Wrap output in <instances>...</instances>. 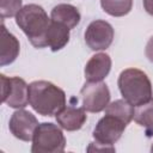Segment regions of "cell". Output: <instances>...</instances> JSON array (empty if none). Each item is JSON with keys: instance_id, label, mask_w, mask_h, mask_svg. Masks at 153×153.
<instances>
[{"instance_id": "cell-1", "label": "cell", "mask_w": 153, "mask_h": 153, "mask_svg": "<svg viewBox=\"0 0 153 153\" xmlns=\"http://www.w3.org/2000/svg\"><path fill=\"white\" fill-rule=\"evenodd\" d=\"M51 19L42 6L36 4H29L22 7L16 16V24L26 35L27 39L35 48L47 47V33Z\"/></svg>"}, {"instance_id": "cell-2", "label": "cell", "mask_w": 153, "mask_h": 153, "mask_svg": "<svg viewBox=\"0 0 153 153\" xmlns=\"http://www.w3.org/2000/svg\"><path fill=\"white\" fill-rule=\"evenodd\" d=\"M29 104L42 116H54L66 106V93L50 81H32L29 85Z\"/></svg>"}, {"instance_id": "cell-3", "label": "cell", "mask_w": 153, "mask_h": 153, "mask_svg": "<svg viewBox=\"0 0 153 153\" xmlns=\"http://www.w3.org/2000/svg\"><path fill=\"white\" fill-rule=\"evenodd\" d=\"M118 88L122 97L133 106L142 105L152 99V84L147 74L137 68H127L118 76Z\"/></svg>"}, {"instance_id": "cell-4", "label": "cell", "mask_w": 153, "mask_h": 153, "mask_svg": "<svg viewBox=\"0 0 153 153\" xmlns=\"http://www.w3.org/2000/svg\"><path fill=\"white\" fill-rule=\"evenodd\" d=\"M65 147V135L56 124L50 122L38 124L32 137V153H61Z\"/></svg>"}, {"instance_id": "cell-5", "label": "cell", "mask_w": 153, "mask_h": 153, "mask_svg": "<svg viewBox=\"0 0 153 153\" xmlns=\"http://www.w3.org/2000/svg\"><path fill=\"white\" fill-rule=\"evenodd\" d=\"M2 103L13 109H23L29 103V85L19 76L0 75Z\"/></svg>"}, {"instance_id": "cell-6", "label": "cell", "mask_w": 153, "mask_h": 153, "mask_svg": "<svg viewBox=\"0 0 153 153\" xmlns=\"http://www.w3.org/2000/svg\"><path fill=\"white\" fill-rule=\"evenodd\" d=\"M126 127L127 123L121 118L110 114H105V116L102 117L96 124L92 135L96 140V143L112 147V145L122 136Z\"/></svg>"}, {"instance_id": "cell-7", "label": "cell", "mask_w": 153, "mask_h": 153, "mask_svg": "<svg viewBox=\"0 0 153 153\" xmlns=\"http://www.w3.org/2000/svg\"><path fill=\"white\" fill-rule=\"evenodd\" d=\"M82 108L88 112H100L105 110L110 102V91L102 81H87L81 91Z\"/></svg>"}, {"instance_id": "cell-8", "label": "cell", "mask_w": 153, "mask_h": 153, "mask_svg": "<svg viewBox=\"0 0 153 153\" xmlns=\"http://www.w3.org/2000/svg\"><path fill=\"white\" fill-rule=\"evenodd\" d=\"M114 39V29L105 20H93L85 31V42L87 47L93 50H105L110 47Z\"/></svg>"}, {"instance_id": "cell-9", "label": "cell", "mask_w": 153, "mask_h": 153, "mask_svg": "<svg viewBox=\"0 0 153 153\" xmlns=\"http://www.w3.org/2000/svg\"><path fill=\"white\" fill-rule=\"evenodd\" d=\"M38 121L31 112L26 110H17L12 114L8 123L10 131L14 137L22 141H31L36 128L38 127Z\"/></svg>"}, {"instance_id": "cell-10", "label": "cell", "mask_w": 153, "mask_h": 153, "mask_svg": "<svg viewBox=\"0 0 153 153\" xmlns=\"http://www.w3.org/2000/svg\"><path fill=\"white\" fill-rule=\"evenodd\" d=\"M84 108H76L73 105L63 106L56 115L57 124L67 130V131H75L79 130L87 120V115Z\"/></svg>"}, {"instance_id": "cell-11", "label": "cell", "mask_w": 153, "mask_h": 153, "mask_svg": "<svg viewBox=\"0 0 153 153\" xmlns=\"http://www.w3.org/2000/svg\"><path fill=\"white\" fill-rule=\"evenodd\" d=\"M111 69V59L105 53L93 55L85 66V79L87 81H102Z\"/></svg>"}, {"instance_id": "cell-12", "label": "cell", "mask_w": 153, "mask_h": 153, "mask_svg": "<svg viewBox=\"0 0 153 153\" xmlns=\"http://www.w3.org/2000/svg\"><path fill=\"white\" fill-rule=\"evenodd\" d=\"M19 55V41L7 31L5 24H1V53L0 66H7L16 61Z\"/></svg>"}, {"instance_id": "cell-13", "label": "cell", "mask_w": 153, "mask_h": 153, "mask_svg": "<svg viewBox=\"0 0 153 153\" xmlns=\"http://www.w3.org/2000/svg\"><path fill=\"white\" fill-rule=\"evenodd\" d=\"M80 18L81 16L79 10L71 4H59L51 10L50 13L51 20L66 25L69 30L80 23Z\"/></svg>"}, {"instance_id": "cell-14", "label": "cell", "mask_w": 153, "mask_h": 153, "mask_svg": "<svg viewBox=\"0 0 153 153\" xmlns=\"http://www.w3.org/2000/svg\"><path fill=\"white\" fill-rule=\"evenodd\" d=\"M69 41V29L57 22L51 20L48 33H47V47L51 49V51L61 50Z\"/></svg>"}, {"instance_id": "cell-15", "label": "cell", "mask_w": 153, "mask_h": 153, "mask_svg": "<svg viewBox=\"0 0 153 153\" xmlns=\"http://www.w3.org/2000/svg\"><path fill=\"white\" fill-rule=\"evenodd\" d=\"M105 114L114 115V116L121 118L122 121H124L127 124H129L131 122V120L134 118L135 110H134V106L126 99H117V100L110 103L105 108Z\"/></svg>"}, {"instance_id": "cell-16", "label": "cell", "mask_w": 153, "mask_h": 153, "mask_svg": "<svg viewBox=\"0 0 153 153\" xmlns=\"http://www.w3.org/2000/svg\"><path fill=\"white\" fill-rule=\"evenodd\" d=\"M134 121L146 129L147 135L153 134V99L137 106L134 114Z\"/></svg>"}, {"instance_id": "cell-17", "label": "cell", "mask_w": 153, "mask_h": 153, "mask_svg": "<svg viewBox=\"0 0 153 153\" xmlns=\"http://www.w3.org/2000/svg\"><path fill=\"white\" fill-rule=\"evenodd\" d=\"M100 6L112 17H123L131 11L133 0H100Z\"/></svg>"}, {"instance_id": "cell-18", "label": "cell", "mask_w": 153, "mask_h": 153, "mask_svg": "<svg viewBox=\"0 0 153 153\" xmlns=\"http://www.w3.org/2000/svg\"><path fill=\"white\" fill-rule=\"evenodd\" d=\"M20 10L22 0H0V11L2 20L17 16Z\"/></svg>"}, {"instance_id": "cell-19", "label": "cell", "mask_w": 153, "mask_h": 153, "mask_svg": "<svg viewBox=\"0 0 153 153\" xmlns=\"http://www.w3.org/2000/svg\"><path fill=\"white\" fill-rule=\"evenodd\" d=\"M145 53H146L147 59H148L151 62H153V36L148 39V42H147V44H146Z\"/></svg>"}, {"instance_id": "cell-20", "label": "cell", "mask_w": 153, "mask_h": 153, "mask_svg": "<svg viewBox=\"0 0 153 153\" xmlns=\"http://www.w3.org/2000/svg\"><path fill=\"white\" fill-rule=\"evenodd\" d=\"M143 7L146 10V12L151 16H153V0H142Z\"/></svg>"}, {"instance_id": "cell-21", "label": "cell", "mask_w": 153, "mask_h": 153, "mask_svg": "<svg viewBox=\"0 0 153 153\" xmlns=\"http://www.w3.org/2000/svg\"><path fill=\"white\" fill-rule=\"evenodd\" d=\"M151 152L153 153V143H152V147H151Z\"/></svg>"}]
</instances>
